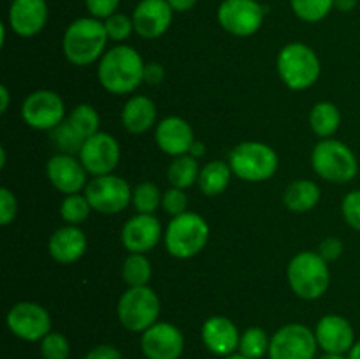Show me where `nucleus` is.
<instances>
[{"instance_id": "nucleus-26", "label": "nucleus", "mask_w": 360, "mask_h": 359, "mask_svg": "<svg viewBox=\"0 0 360 359\" xmlns=\"http://www.w3.org/2000/svg\"><path fill=\"white\" fill-rule=\"evenodd\" d=\"M232 175H234V172H232L229 162L211 160L200 168L197 185H199L200 192H202L204 196L217 197L225 192V189H227L229 183H231Z\"/></svg>"}, {"instance_id": "nucleus-15", "label": "nucleus", "mask_w": 360, "mask_h": 359, "mask_svg": "<svg viewBox=\"0 0 360 359\" xmlns=\"http://www.w3.org/2000/svg\"><path fill=\"white\" fill-rule=\"evenodd\" d=\"M141 351L146 359H179L185 351V336L174 324L157 322L141 333Z\"/></svg>"}, {"instance_id": "nucleus-29", "label": "nucleus", "mask_w": 360, "mask_h": 359, "mask_svg": "<svg viewBox=\"0 0 360 359\" xmlns=\"http://www.w3.org/2000/svg\"><path fill=\"white\" fill-rule=\"evenodd\" d=\"M153 275L150 259L146 253H129L127 259L123 260L122 266V278L129 287H143L148 285Z\"/></svg>"}, {"instance_id": "nucleus-47", "label": "nucleus", "mask_w": 360, "mask_h": 359, "mask_svg": "<svg viewBox=\"0 0 360 359\" xmlns=\"http://www.w3.org/2000/svg\"><path fill=\"white\" fill-rule=\"evenodd\" d=\"M204 153H206V144H204L202 141L195 139L192 150H190V155H192V157H195V158H200V157H204Z\"/></svg>"}, {"instance_id": "nucleus-41", "label": "nucleus", "mask_w": 360, "mask_h": 359, "mask_svg": "<svg viewBox=\"0 0 360 359\" xmlns=\"http://www.w3.org/2000/svg\"><path fill=\"white\" fill-rule=\"evenodd\" d=\"M84 6H86L90 16L97 18V20H108L116 13L120 0H84Z\"/></svg>"}, {"instance_id": "nucleus-30", "label": "nucleus", "mask_w": 360, "mask_h": 359, "mask_svg": "<svg viewBox=\"0 0 360 359\" xmlns=\"http://www.w3.org/2000/svg\"><path fill=\"white\" fill-rule=\"evenodd\" d=\"M271 338L267 336L266 331L259 326L248 327L241 333L238 352L248 359H262L264 355L269 354Z\"/></svg>"}, {"instance_id": "nucleus-5", "label": "nucleus", "mask_w": 360, "mask_h": 359, "mask_svg": "<svg viewBox=\"0 0 360 359\" xmlns=\"http://www.w3.org/2000/svg\"><path fill=\"white\" fill-rule=\"evenodd\" d=\"M234 176L248 183H262L273 178L280 168V157L273 146L260 141H245L229 153Z\"/></svg>"}, {"instance_id": "nucleus-35", "label": "nucleus", "mask_w": 360, "mask_h": 359, "mask_svg": "<svg viewBox=\"0 0 360 359\" xmlns=\"http://www.w3.org/2000/svg\"><path fill=\"white\" fill-rule=\"evenodd\" d=\"M90 211L94 210L84 194H70V196L63 197L62 204H60V217L69 225L83 224L90 217Z\"/></svg>"}, {"instance_id": "nucleus-2", "label": "nucleus", "mask_w": 360, "mask_h": 359, "mask_svg": "<svg viewBox=\"0 0 360 359\" xmlns=\"http://www.w3.org/2000/svg\"><path fill=\"white\" fill-rule=\"evenodd\" d=\"M104 21L97 18H77L63 32L62 49L72 65L84 67L102 58L108 46Z\"/></svg>"}, {"instance_id": "nucleus-48", "label": "nucleus", "mask_w": 360, "mask_h": 359, "mask_svg": "<svg viewBox=\"0 0 360 359\" xmlns=\"http://www.w3.org/2000/svg\"><path fill=\"white\" fill-rule=\"evenodd\" d=\"M355 6H357V0H336V7L340 11H343V13H348Z\"/></svg>"}, {"instance_id": "nucleus-6", "label": "nucleus", "mask_w": 360, "mask_h": 359, "mask_svg": "<svg viewBox=\"0 0 360 359\" xmlns=\"http://www.w3.org/2000/svg\"><path fill=\"white\" fill-rule=\"evenodd\" d=\"M210 224L193 211L172 217L164 232L167 252L176 259H192L206 248L210 241Z\"/></svg>"}, {"instance_id": "nucleus-50", "label": "nucleus", "mask_w": 360, "mask_h": 359, "mask_svg": "<svg viewBox=\"0 0 360 359\" xmlns=\"http://www.w3.org/2000/svg\"><path fill=\"white\" fill-rule=\"evenodd\" d=\"M320 359H348V358H345V354H330V352H323V355Z\"/></svg>"}, {"instance_id": "nucleus-17", "label": "nucleus", "mask_w": 360, "mask_h": 359, "mask_svg": "<svg viewBox=\"0 0 360 359\" xmlns=\"http://www.w3.org/2000/svg\"><path fill=\"white\" fill-rule=\"evenodd\" d=\"M120 238L129 253H148L160 243L164 231L155 215L136 213L125 222Z\"/></svg>"}, {"instance_id": "nucleus-12", "label": "nucleus", "mask_w": 360, "mask_h": 359, "mask_svg": "<svg viewBox=\"0 0 360 359\" xmlns=\"http://www.w3.org/2000/svg\"><path fill=\"white\" fill-rule=\"evenodd\" d=\"M21 118L32 129L51 132L65 120L63 99L53 90L32 92L21 104Z\"/></svg>"}, {"instance_id": "nucleus-42", "label": "nucleus", "mask_w": 360, "mask_h": 359, "mask_svg": "<svg viewBox=\"0 0 360 359\" xmlns=\"http://www.w3.org/2000/svg\"><path fill=\"white\" fill-rule=\"evenodd\" d=\"M316 252L327 260V263H334V260L340 259L345 252V245L338 236H329L323 241H320L319 250Z\"/></svg>"}, {"instance_id": "nucleus-1", "label": "nucleus", "mask_w": 360, "mask_h": 359, "mask_svg": "<svg viewBox=\"0 0 360 359\" xmlns=\"http://www.w3.org/2000/svg\"><path fill=\"white\" fill-rule=\"evenodd\" d=\"M144 65L146 63L136 48L116 44L98 60V83L112 95L132 94L144 83Z\"/></svg>"}, {"instance_id": "nucleus-9", "label": "nucleus", "mask_w": 360, "mask_h": 359, "mask_svg": "<svg viewBox=\"0 0 360 359\" xmlns=\"http://www.w3.org/2000/svg\"><path fill=\"white\" fill-rule=\"evenodd\" d=\"M91 210L104 215L122 213L132 203V189L118 175L94 176L84 189Z\"/></svg>"}, {"instance_id": "nucleus-32", "label": "nucleus", "mask_w": 360, "mask_h": 359, "mask_svg": "<svg viewBox=\"0 0 360 359\" xmlns=\"http://www.w3.org/2000/svg\"><path fill=\"white\" fill-rule=\"evenodd\" d=\"M290 7L299 20L319 23L336 7V0H290Z\"/></svg>"}, {"instance_id": "nucleus-52", "label": "nucleus", "mask_w": 360, "mask_h": 359, "mask_svg": "<svg viewBox=\"0 0 360 359\" xmlns=\"http://www.w3.org/2000/svg\"><path fill=\"white\" fill-rule=\"evenodd\" d=\"M224 359H248V358H245V355H241L239 352H236V354L227 355V358H224Z\"/></svg>"}, {"instance_id": "nucleus-16", "label": "nucleus", "mask_w": 360, "mask_h": 359, "mask_svg": "<svg viewBox=\"0 0 360 359\" xmlns=\"http://www.w3.org/2000/svg\"><path fill=\"white\" fill-rule=\"evenodd\" d=\"M46 175H48L49 183L65 196L81 194L90 182L86 178L88 172L81 164L79 157L69 153L53 155L46 164Z\"/></svg>"}, {"instance_id": "nucleus-25", "label": "nucleus", "mask_w": 360, "mask_h": 359, "mask_svg": "<svg viewBox=\"0 0 360 359\" xmlns=\"http://www.w3.org/2000/svg\"><path fill=\"white\" fill-rule=\"evenodd\" d=\"M320 187L311 180H295L285 189L283 204L292 213H306L320 203Z\"/></svg>"}, {"instance_id": "nucleus-39", "label": "nucleus", "mask_w": 360, "mask_h": 359, "mask_svg": "<svg viewBox=\"0 0 360 359\" xmlns=\"http://www.w3.org/2000/svg\"><path fill=\"white\" fill-rule=\"evenodd\" d=\"M341 213L352 229L360 232V189L352 190L341 201Z\"/></svg>"}, {"instance_id": "nucleus-22", "label": "nucleus", "mask_w": 360, "mask_h": 359, "mask_svg": "<svg viewBox=\"0 0 360 359\" xmlns=\"http://www.w3.org/2000/svg\"><path fill=\"white\" fill-rule=\"evenodd\" d=\"M46 0H13L9 7V27L16 35L30 39L48 23Z\"/></svg>"}, {"instance_id": "nucleus-43", "label": "nucleus", "mask_w": 360, "mask_h": 359, "mask_svg": "<svg viewBox=\"0 0 360 359\" xmlns=\"http://www.w3.org/2000/svg\"><path fill=\"white\" fill-rule=\"evenodd\" d=\"M143 80L144 83L150 84V87H157V84H160L162 81L165 80L164 65L158 62H148L146 65H144Z\"/></svg>"}, {"instance_id": "nucleus-23", "label": "nucleus", "mask_w": 360, "mask_h": 359, "mask_svg": "<svg viewBox=\"0 0 360 359\" xmlns=\"http://www.w3.org/2000/svg\"><path fill=\"white\" fill-rule=\"evenodd\" d=\"M88 246L86 234L79 225H62L48 241V252L58 264H74L84 256Z\"/></svg>"}, {"instance_id": "nucleus-44", "label": "nucleus", "mask_w": 360, "mask_h": 359, "mask_svg": "<svg viewBox=\"0 0 360 359\" xmlns=\"http://www.w3.org/2000/svg\"><path fill=\"white\" fill-rule=\"evenodd\" d=\"M84 359H123V355L116 347L104 344L91 348V351L84 355Z\"/></svg>"}, {"instance_id": "nucleus-34", "label": "nucleus", "mask_w": 360, "mask_h": 359, "mask_svg": "<svg viewBox=\"0 0 360 359\" xmlns=\"http://www.w3.org/2000/svg\"><path fill=\"white\" fill-rule=\"evenodd\" d=\"M67 120L84 139L97 134L98 127H101V116H98L97 109L90 104H77L67 116Z\"/></svg>"}, {"instance_id": "nucleus-24", "label": "nucleus", "mask_w": 360, "mask_h": 359, "mask_svg": "<svg viewBox=\"0 0 360 359\" xmlns=\"http://www.w3.org/2000/svg\"><path fill=\"white\" fill-rule=\"evenodd\" d=\"M157 122V104L146 95H132L123 104L122 125L130 134H144Z\"/></svg>"}, {"instance_id": "nucleus-20", "label": "nucleus", "mask_w": 360, "mask_h": 359, "mask_svg": "<svg viewBox=\"0 0 360 359\" xmlns=\"http://www.w3.org/2000/svg\"><path fill=\"white\" fill-rule=\"evenodd\" d=\"M155 141L165 155L181 157L188 155L195 143V134L192 125L181 116H167L157 123Z\"/></svg>"}, {"instance_id": "nucleus-8", "label": "nucleus", "mask_w": 360, "mask_h": 359, "mask_svg": "<svg viewBox=\"0 0 360 359\" xmlns=\"http://www.w3.org/2000/svg\"><path fill=\"white\" fill-rule=\"evenodd\" d=\"M116 313H118L120 324L127 331L144 333L148 327L158 322L160 298L150 285L129 287L118 299Z\"/></svg>"}, {"instance_id": "nucleus-46", "label": "nucleus", "mask_w": 360, "mask_h": 359, "mask_svg": "<svg viewBox=\"0 0 360 359\" xmlns=\"http://www.w3.org/2000/svg\"><path fill=\"white\" fill-rule=\"evenodd\" d=\"M9 102H11V94L9 88L6 84L0 87V113H6L9 109Z\"/></svg>"}, {"instance_id": "nucleus-19", "label": "nucleus", "mask_w": 360, "mask_h": 359, "mask_svg": "<svg viewBox=\"0 0 360 359\" xmlns=\"http://www.w3.org/2000/svg\"><path fill=\"white\" fill-rule=\"evenodd\" d=\"M316 344L323 352L348 354L355 345V331L348 319L338 313L323 315L315 327Z\"/></svg>"}, {"instance_id": "nucleus-21", "label": "nucleus", "mask_w": 360, "mask_h": 359, "mask_svg": "<svg viewBox=\"0 0 360 359\" xmlns=\"http://www.w3.org/2000/svg\"><path fill=\"white\" fill-rule=\"evenodd\" d=\"M202 344L211 354L227 358V355L236 354L239 348V333L238 326L225 315H213L204 320L202 329H200Z\"/></svg>"}, {"instance_id": "nucleus-10", "label": "nucleus", "mask_w": 360, "mask_h": 359, "mask_svg": "<svg viewBox=\"0 0 360 359\" xmlns=\"http://www.w3.org/2000/svg\"><path fill=\"white\" fill-rule=\"evenodd\" d=\"M266 7L257 0H224L218 6L217 20L225 32L236 37H250L264 25Z\"/></svg>"}, {"instance_id": "nucleus-27", "label": "nucleus", "mask_w": 360, "mask_h": 359, "mask_svg": "<svg viewBox=\"0 0 360 359\" xmlns=\"http://www.w3.org/2000/svg\"><path fill=\"white\" fill-rule=\"evenodd\" d=\"M341 125V111L334 102L320 101L309 111V127L320 139L333 137Z\"/></svg>"}, {"instance_id": "nucleus-36", "label": "nucleus", "mask_w": 360, "mask_h": 359, "mask_svg": "<svg viewBox=\"0 0 360 359\" xmlns=\"http://www.w3.org/2000/svg\"><path fill=\"white\" fill-rule=\"evenodd\" d=\"M41 355L44 359H69L70 341L65 334L51 331L41 340Z\"/></svg>"}, {"instance_id": "nucleus-3", "label": "nucleus", "mask_w": 360, "mask_h": 359, "mask_svg": "<svg viewBox=\"0 0 360 359\" xmlns=\"http://www.w3.org/2000/svg\"><path fill=\"white\" fill-rule=\"evenodd\" d=\"M287 280L297 298L315 301L326 294L330 285L329 263L319 252L302 250L288 263Z\"/></svg>"}, {"instance_id": "nucleus-13", "label": "nucleus", "mask_w": 360, "mask_h": 359, "mask_svg": "<svg viewBox=\"0 0 360 359\" xmlns=\"http://www.w3.org/2000/svg\"><path fill=\"white\" fill-rule=\"evenodd\" d=\"M6 324L14 336L25 341H41L51 333V315L35 301H20L11 306Z\"/></svg>"}, {"instance_id": "nucleus-18", "label": "nucleus", "mask_w": 360, "mask_h": 359, "mask_svg": "<svg viewBox=\"0 0 360 359\" xmlns=\"http://www.w3.org/2000/svg\"><path fill=\"white\" fill-rule=\"evenodd\" d=\"M172 7L167 0H141L132 13L134 32L143 39H158L172 23Z\"/></svg>"}, {"instance_id": "nucleus-28", "label": "nucleus", "mask_w": 360, "mask_h": 359, "mask_svg": "<svg viewBox=\"0 0 360 359\" xmlns=\"http://www.w3.org/2000/svg\"><path fill=\"white\" fill-rule=\"evenodd\" d=\"M199 158L192 157V155H181V157H174V160L169 164L167 169V180L171 187L176 189H188L193 183L199 180Z\"/></svg>"}, {"instance_id": "nucleus-33", "label": "nucleus", "mask_w": 360, "mask_h": 359, "mask_svg": "<svg viewBox=\"0 0 360 359\" xmlns=\"http://www.w3.org/2000/svg\"><path fill=\"white\" fill-rule=\"evenodd\" d=\"M162 194L155 183L143 182L132 189V206L137 213L155 215L162 206Z\"/></svg>"}, {"instance_id": "nucleus-45", "label": "nucleus", "mask_w": 360, "mask_h": 359, "mask_svg": "<svg viewBox=\"0 0 360 359\" xmlns=\"http://www.w3.org/2000/svg\"><path fill=\"white\" fill-rule=\"evenodd\" d=\"M169 6L172 7L174 13H186V11L193 9L197 4V0H167Z\"/></svg>"}, {"instance_id": "nucleus-11", "label": "nucleus", "mask_w": 360, "mask_h": 359, "mask_svg": "<svg viewBox=\"0 0 360 359\" xmlns=\"http://www.w3.org/2000/svg\"><path fill=\"white\" fill-rule=\"evenodd\" d=\"M315 331L299 322L285 324L271 336L269 359H315Z\"/></svg>"}, {"instance_id": "nucleus-7", "label": "nucleus", "mask_w": 360, "mask_h": 359, "mask_svg": "<svg viewBox=\"0 0 360 359\" xmlns=\"http://www.w3.org/2000/svg\"><path fill=\"white\" fill-rule=\"evenodd\" d=\"M311 168L326 182L345 185L357 176L359 160L347 143L327 137L313 148Z\"/></svg>"}, {"instance_id": "nucleus-31", "label": "nucleus", "mask_w": 360, "mask_h": 359, "mask_svg": "<svg viewBox=\"0 0 360 359\" xmlns=\"http://www.w3.org/2000/svg\"><path fill=\"white\" fill-rule=\"evenodd\" d=\"M51 143L58 148V153H69V155H79L81 148L84 144V137L70 125L69 120H63L56 129L49 132Z\"/></svg>"}, {"instance_id": "nucleus-49", "label": "nucleus", "mask_w": 360, "mask_h": 359, "mask_svg": "<svg viewBox=\"0 0 360 359\" xmlns=\"http://www.w3.org/2000/svg\"><path fill=\"white\" fill-rule=\"evenodd\" d=\"M347 358L348 359H360V340L355 341V345L350 348V352H348Z\"/></svg>"}, {"instance_id": "nucleus-4", "label": "nucleus", "mask_w": 360, "mask_h": 359, "mask_svg": "<svg viewBox=\"0 0 360 359\" xmlns=\"http://www.w3.org/2000/svg\"><path fill=\"white\" fill-rule=\"evenodd\" d=\"M276 69L281 81L290 90L302 92L319 81L322 63L311 46L304 42H290L278 53Z\"/></svg>"}, {"instance_id": "nucleus-51", "label": "nucleus", "mask_w": 360, "mask_h": 359, "mask_svg": "<svg viewBox=\"0 0 360 359\" xmlns=\"http://www.w3.org/2000/svg\"><path fill=\"white\" fill-rule=\"evenodd\" d=\"M7 162V151L6 148H0V168H6Z\"/></svg>"}, {"instance_id": "nucleus-37", "label": "nucleus", "mask_w": 360, "mask_h": 359, "mask_svg": "<svg viewBox=\"0 0 360 359\" xmlns=\"http://www.w3.org/2000/svg\"><path fill=\"white\" fill-rule=\"evenodd\" d=\"M105 32H108L109 41H115L122 44L123 41L130 37V34L134 32V21L132 18H129L127 14L115 13L112 16H109L108 20H104Z\"/></svg>"}, {"instance_id": "nucleus-38", "label": "nucleus", "mask_w": 360, "mask_h": 359, "mask_svg": "<svg viewBox=\"0 0 360 359\" xmlns=\"http://www.w3.org/2000/svg\"><path fill=\"white\" fill-rule=\"evenodd\" d=\"M186 208H188V196H186L183 189L171 187V189H167L162 194V210L167 215H171V217L183 215Z\"/></svg>"}, {"instance_id": "nucleus-40", "label": "nucleus", "mask_w": 360, "mask_h": 359, "mask_svg": "<svg viewBox=\"0 0 360 359\" xmlns=\"http://www.w3.org/2000/svg\"><path fill=\"white\" fill-rule=\"evenodd\" d=\"M18 215V201L16 196L13 194V190H9L7 187L0 189V225H9L13 224L14 218Z\"/></svg>"}, {"instance_id": "nucleus-14", "label": "nucleus", "mask_w": 360, "mask_h": 359, "mask_svg": "<svg viewBox=\"0 0 360 359\" xmlns=\"http://www.w3.org/2000/svg\"><path fill=\"white\" fill-rule=\"evenodd\" d=\"M77 157H79L81 164L84 165L88 175L104 176L112 175V171L118 168L122 150H120V143L111 134L98 130L97 134L84 141Z\"/></svg>"}]
</instances>
